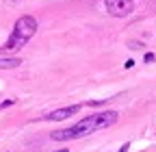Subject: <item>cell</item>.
I'll return each instance as SVG.
<instances>
[{"label": "cell", "mask_w": 156, "mask_h": 152, "mask_svg": "<svg viewBox=\"0 0 156 152\" xmlns=\"http://www.w3.org/2000/svg\"><path fill=\"white\" fill-rule=\"evenodd\" d=\"M20 63H22V61H20L17 56H9V59H0V70H13V67H17Z\"/></svg>", "instance_id": "5b68a950"}, {"label": "cell", "mask_w": 156, "mask_h": 152, "mask_svg": "<svg viewBox=\"0 0 156 152\" xmlns=\"http://www.w3.org/2000/svg\"><path fill=\"white\" fill-rule=\"evenodd\" d=\"M15 100H5V102H0V109H7V107H11Z\"/></svg>", "instance_id": "8992f818"}, {"label": "cell", "mask_w": 156, "mask_h": 152, "mask_svg": "<svg viewBox=\"0 0 156 152\" xmlns=\"http://www.w3.org/2000/svg\"><path fill=\"white\" fill-rule=\"evenodd\" d=\"M128 150H130V143H124V146L119 148V152H128Z\"/></svg>", "instance_id": "ba28073f"}, {"label": "cell", "mask_w": 156, "mask_h": 152, "mask_svg": "<svg viewBox=\"0 0 156 152\" xmlns=\"http://www.w3.org/2000/svg\"><path fill=\"white\" fill-rule=\"evenodd\" d=\"M104 7L113 17H126L134 9V2L132 0H104Z\"/></svg>", "instance_id": "3957f363"}, {"label": "cell", "mask_w": 156, "mask_h": 152, "mask_svg": "<svg viewBox=\"0 0 156 152\" xmlns=\"http://www.w3.org/2000/svg\"><path fill=\"white\" fill-rule=\"evenodd\" d=\"M56 152H69V150H56Z\"/></svg>", "instance_id": "9c48e42d"}, {"label": "cell", "mask_w": 156, "mask_h": 152, "mask_svg": "<svg viewBox=\"0 0 156 152\" xmlns=\"http://www.w3.org/2000/svg\"><path fill=\"white\" fill-rule=\"evenodd\" d=\"M80 109H83V104H72V107H65V109H56V111L48 113V115H44V120H48V122H61V120H67V118L76 115Z\"/></svg>", "instance_id": "277c9868"}, {"label": "cell", "mask_w": 156, "mask_h": 152, "mask_svg": "<svg viewBox=\"0 0 156 152\" xmlns=\"http://www.w3.org/2000/svg\"><path fill=\"white\" fill-rule=\"evenodd\" d=\"M152 61H154V54L147 52V54H145V63H152Z\"/></svg>", "instance_id": "52a82bcc"}, {"label": "cell", "mask_w": 156, "mask_h": 152, "mask_svg": "<svg viewBox=\"0 0 156 152\" xmlns=\"http://www.w3.org/2000/svg\"><path fill=\"white\" fill-rule=\"evenodd\" d=\"M37 33V20L33 15H22L20 20L15 22L13 26V33L9 35V39L5 42V46L0 48L5 54H11V52H17L20 48H24L28 42H30V37Z\"/></svg>", "instance_id": "7a4b0ae2"}, {"label": "cell", "mask_w": 156, "mask_h": 152, "mask_svg": "<svg viewBox=\"0 0 156 152\" xmlns=\"http://www.w3.org/2000/svg\"><path fill=\"white\" fill-rule=\"evenodd\" d=\"M119 113L117 111H102V113H95V115H89L85 120H80L78 124L65 128V130H54L52 132V139L54 141H67V139H80V137H87L91 132H98L102 128H108L117 122Z\"/></svg>", "instance_id": "6da1fadb"}]
</instances>
